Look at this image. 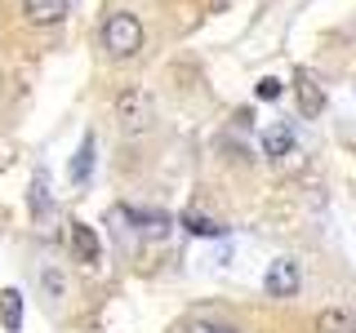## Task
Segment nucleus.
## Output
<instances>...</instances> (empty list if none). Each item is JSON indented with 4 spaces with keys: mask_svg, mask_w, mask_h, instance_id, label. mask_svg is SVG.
<instances>
[{
    "mask_svg": "<svg viewBox=\"0 0 356 333\" xmlns=\"http://www.w3.org/2000/svg\"><path fill=\"white\" fill-rule=\"evenodd\" d=\"M267 293L272 298H294L298 293V262H289V258H276L272 266H267Z\"/></svg>",
    "mask_w": 356,
    "mask_h": 333,
    "instance_id": "obj_3",
    "label": "nucleus"
},
{
    "mask_svg": "<svg viewBox=\"0 0 356 333\" xmlns=\"http://www.w3.org/2000/svg\"><path fill=\"white\" fill-rule=\"evenodd\" d=\"M259 98H263V103H276V98H281V80H276V76H263V80H259Z\"/></svg>",
    "mask_w": 356,
    "mask_h": 333,
    "instance_id": "obj_13",
    "label": "nucleus"
},
{
    "mask_svg": "<svg viewBox=\"0 0 356 333\" xmlns=\"http://www.w3.org/2000/svg\"><path fill=\"white\" fill-rule=\"evenodd\" d=\"M192 333H236V329H227V325H196Z\"/></svg>",
    "mask_w": 356,
    "mask_h": 333,
    "instance_id": "obj_14",
    "label": "nucleus"
},
{
    "mask_svg": "<svg viewBox=\"0 0 356 333\" xmlns=\"http://www.w3.org/2000/svg\"><path fill=\"white\" fill-rule=\"evenodd\" d=\"M103 44L111 58H134L143 49V22L134 14H111L103 22Z\"/></svg>",
    "mask_w": 356,
    "mask_h": 333,
    "instance_id": "obj_2",
    "label": "nucleus"
},
{
    "mask_svg": "<svg viewBox=\"0 0 356 333\" xmlns=\"http://www.w3.org/2000/svg\"><path fill=\"white\" fill-rule=\"evenodd\" d=\"M72 249H76V258L81 262H98V236H94V227H85V222H72Z\"/></svg>",
    "mask_w": 356,
    "mask_h": 333,
    "instance_id": "obj_7",
    "label": "nucleus"
},
{
    "mask_svg": "<svg viewBox=\"0 0 356 333\" xmlns=\"http://www.w3.org/2000/svg\"><path fill=\"white\" fill-rule=\"evenodd\" d=\"M94 151H98L94 133H85V138H81V151L72 155V182H89V173H94Z\"/></svg>",
    "mask_w": 356,
    "mask_h": 333,
    "instance_id": "obj_8",
    "label": "nucleus"
},
{
    "mask_svg": "<svg viewBox=\"0 0 356 333\" xmlns=\"http://www.w3.org/2000/svg\"><path fill=\"white\" fill-rule=\"evenodd\" d=\"M111 111H116L120 133H129V138L147 133L152 120H156V103H152L147 89H125V94H116V107H111Z\"/></svg>",
    "mask_w": 356,
    "mask_h": 333,
    "instance_id": "obj_1",
    "label": "nucleus"
},
{
    "mask_svg": "<svg viewBox=\"0 0 356 333\" xmlns=\"http://www.w3.org/2000/svg\"><path fill=\"white\" fill-rule=\"evenodd\" d=\"M0 85H5V80H0Z\"/></svg>",
    "mask_w": 356,
    "mask_h": 333,
    "instance_id": "obj_15",
    "label": "nucleus"
},
{
    "mask_svg": "<svg viewBox=\"0 0 356 333\" xmlns=\"http://www.w3.org/2000/svg\"><path fill=\"white\" fill-rule=\"evenodd\" d=\"M27 205H31V214H49V178L36 173V182H31V196H27Z\"/></svg>",
    "mask_w": 356,
    "mask_h": 333,
    "instance_id": "obj_12",
    "label": "nucleus"
},
{
    "mask_svg": "<svg viewBox=\"0 0 356 333\" xmlns=\"http://www.w3.org/2000/svg\"><path fill=\"white\" fill-rule=\"evenodd\" d=\"M316 333H356V316L343 307H325L316 316Z\"/></svg>",
    "mask_w": 356,
    "mask_h": 333,
    "instance_id": "obj_6",
    "label": "nucleus"
},
{
    "mask_svg": "<svg viewBox=\"0 0 356 333\" xmlns=\"http://www.w3.org/2000/svg\"><path fill=\"white\" fill-rule=\"evenodd\" d=\"M294 94H298V111H303V116H321V111H325V89L316 85L312 71L294 76Z\"/></svg>",
    "mask_w": 356,
    "mask_h": 333,
    "instance_id": "obj_4",
    "label": "nucleus"
},
{
    "mask_svg": "<svg viewBox=\"0 0 356 333\" xmlns=\"http://www.w3.org/2000/svg\"><path fill=\"white\" fill-rule=\"evenodd\" d=\"M22 14L36 27H54V22L67 18V0H22Z\"/></svg>",
    "mask_w": 356,
    "mask_h": 333,
    "instance_id": "obj_5",
    "label": "nucleus"
},
{
    "mask_svg": "<svg viewBox=\"0 0 356 333\" xmlns=\"http://www.w3.org/2000/svg\"><path fill=\"white\" fill-rule=\"evenodd\" d=\"M0 320H5L9 333L22 329V293L18 289H0Z\"/></svg>",
    "mask_w": 356,
    "mask_h": 333,
    "instance_id": "obj_9",
    "label": "nucleus"
},
{
    "mask_svg": "<svg viewBox=\"0 0 356 333\" xmlns=\"http://www.w3.org/2000/svg\"><path fill=\"white\" fill-rule=\"evenodd\" d=\"M263 151H267V155H276V160H285V155L294 151V133H289L285 125L267 129V133H263Z\"/></svg>",
    "mask_w": 356,
    "mask_h": 333,
    "instance_id": "obj_10",
    "label": "nucleus"
},
{
    "mask_svg": "<svg viewBox=\"0 0 356 333\" xmlns=\"http://www.w3.org/2000/svg\"><path fill=\"white\" fill-rule=\"evenodd\" d=\"M183 227L192 231V236H205V240H214V236H227V227H222L218 218H205V214H183Z\"/></svg>",
    "mask_w": 356,
    "mask_h": 333,
    "instance_id": "obj_11",
    "label": "nucleus"
}]
</instances>
